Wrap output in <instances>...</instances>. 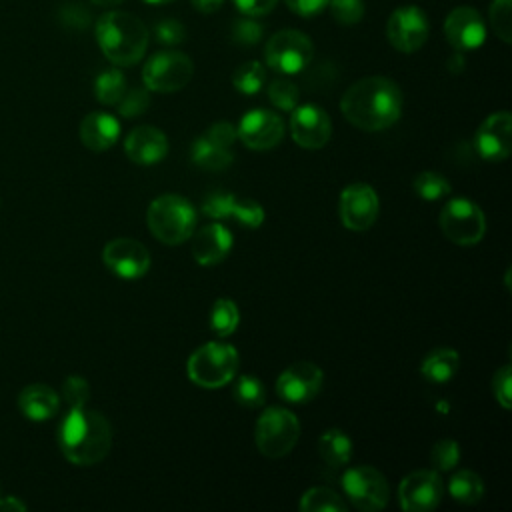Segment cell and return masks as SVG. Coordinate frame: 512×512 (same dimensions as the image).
Returning <instances> with one entry per match:
<instances>
[{
	"label": "cell",
	"instance_id": "obj_40",
	"mask_svg": "<svg viewBox=\"0 0 512 512\" xmlns=\"http://www.w3.org/2000/svg\"><path fill=\"white\" fill-rule=\"evenodd\" d=\"M332 18L342 26H354L364 18V0H328Z\"/></svg>",
	"mask_w": 512,
	"mask_h": 512
},
{
	"label": "cell",
	"instance_id": "obj_32",
	"mask_svg": "<svg viewBox=\"0 0 512 512\" xmlns=\"http://www.w3.org/2000/svg\"><path fill=\"white\" fill-rule=\"evenodd\" d=\"M234 400L246 408H258L266 402V388L260 378L242 374L234 382Z\"/></svg>",
	"mask_w": 512,
	"mask_h": 512
},
{
	"label": "cell",
	"instance_id": "obj_11",
	"mask_svg": "<svg viewBox=\"0 0 512 512\" xmlns=\"http://www.w3.org/2000/svg\"><path fill=\"white\" fill-rule=\"evenodd\" d=\"M430 34L428 18L420 6L406 4L396 8L386 24V36L388 42L404 54L418 52Z\"/></svg>",
	"mask_w": 512,
	"mask_h": 512
},
{
	"label": "cell",
	"instance_id": "obj_54",
	"mask_svg": "<svg viewBox=\"0 0 512 512\" xmlns=\"http://www.w3.org/2000/svg\"><path fill=\"white\" fill-rule=\"evenodd\" d=\"M0 496H2V494H0Z\"/></svg>",
	"mask_w": 512,
	"mask_h": 512
},
{
	"label": "cell",
	"instance_id": "obj_13",
	"mask_svg": "<svg viewBox=\"0 0 512 512\" xmlns=\"http://www.w3.org/2000/svg\"><path fill=\"white\" fill-rule=\"evenodd\" d=\"M380 212V200L370 184L356 182L342 190L338 200V214L344 228L352 232L368 230Z\"/></svg>",
	"mask_w": 512,
	"mask_h": 512
},
{
	"label": "cell",
	"instance_id": "obj_45",
	"mask_svg": "<svg viewBox=\"0 0 512 512\" xmlns=\"http://www.w3.org/2000/svg\"><path fill=\"white\" fill-rule=\"evenodd\" d=\"M204 136H206L208 140H212L214 144L224 146V148H230V146L234 144V140L238 138V136H236V126H232L230 122H216V124H212V126L204 132Z\"/></svg>",
	"mask_w": 512,
	"mask_h": 512
},
{
	"label": "cell",
	"instance_id": "obj_8",
	"mask_svg": "<svg viewBox=\"0 0 512 512\" xmlns=\"http://www.w3.org/2000/svg\"><path fill=\"white\" fill-rule=\"evenodd\" d=\"M194 76V62L180 50H160L152 54L142 68L144 86L150 92L182 90Z\"/></svg>",
	"mask_w": 512,
	"mask_h": 512
},
{
	"label": "cell",
	"instance_id": "obj_22",
	"mask_svg": "<svg viewBox=\"0 0 512 512\" xmlns=\"http://www.w3.org/2000/svg\"><path fill=\"white\" fill-rule=\"evenodd\" d=\"M78 134L88 150L104 152L116 144L120 136V124L108 112H90L82 118Z\"/></svg>",
	"mask_w": 512,
	"mask_h": 512
},
{
	"label": "cell",
	"instance_id": "obj_48",
	"mask_svg": "<svg viewBox=\"0 0 512 512\" xmlns=\"http://www.w3.org/2000/svg\"><path fill=\"white\" fill-rule=\"evenodd\" d=\"M62 22L72 26V28H78V30H84L88 24H90V12L80 6V4H72V6H66L62 10Z\"/></svg>",
	"mask_w": 512,
	"mask_h": 512
},
{
	"label": "cell",
	"instance_id": "obj_50",
	"mask_svg": "<svg viewBox=\"0 0 512 512\" xmlns=\"http://www.w3.org/2000/svg\"><path fill=\"white\" fill-rule=\"evenodd\" d=\"M190 2H192V6H194L198 12H202V14H214V12L222 6L224 0H190Z\"/></svg>",
	"mask_w": 512,
	"mask_h": 512
},
{
	"label": "cell",
	"instance_id": "obj_43",
	"mask_svg": "<svg viewBox=\"0 0 512 512\" xmlns=\"http://www.w3.org/2000/svg\"><path fill=\"white\" fill-rule=\"evenodd\" d=\"M154 38L164 46H178L186 40V28L180 20L164 18L154 26Z\"/></svg>",
	"mask_w": 512,
	"mask_h": 512
},
{
	"label": "cell",
	"instance_id": "obj_19",
	"mask_svg": "<svg viewBox=\"0 0 512 512\" xmlns=\"http://www.w3.org/2000/svg\"><path fill=\"white\" fill-rule=\"evenodd\" d=\"M512 116L508 110L490 114L474 134L476 152L488 162H502L510 154Z\"/></svg>",
	"mask_w": 512,
	"mask_h": 512
},
{
	"label": "cell",
	"instance_id": "obj_20",
	"mask_svg": "<svg viewBox=\"0 0 512 512\" xmlns=\"http://www.w3.org/2000/svg\"><path fill=\"white\" fill-rule=\"evenodd\" d=\"M124 152L134 164H158L168 154V138L154 126H136L124 140Z\"/></svg>",
	"mask_w": 512,
	"mask_h": 512
},
{
	"label": "cell",
	"instance_id": "obj_36",
	"mask_svg": "<svg viewBox=\"0 0 512 512\" xmlns=\"http://www.w3.org/2000/svg\"><path fill=\"white\" fill-rule=\"evenodd\" d=\"M430 462L436 472H448L460 462V446L450 438L438 440L430 450Z\"/></svg>",
	"mask_w": 512,
	"mask_h": 512
},
{
	"label": "cell",
	"instance_id": "obj_38",
	"mask_svg": "<svg viewBox=\"0 0 512 512\" xmlns=\"http://www.w3.org/2000/svg\"><path fill=\"white\" fill-rule=\"evenodd\" d=\"M230 218L246 228H260L264 222V208L252 198H234Z\"/></svg>",
	"mask_w": 512,
	"mask_h": 512
},
{
	"label": "cell",
	"instance_id": "obj_14",
	"mask_svg": "<svg viewBox=\"0 0 512 512\" xmlns=\"http://www.w3.org/2000/svg\"><path fill=\"white\" fill-rule=\"evenodd\" d=\"M284 132V120L266 108L248 110L236 126V136L250 150H270L278 146L284 138Z\"/></svg>",
	"mask_w": 512,
	"mask_h": 512
},
{
	"label": "cell",
	"instance_id": "obj_10",
	"mask_svg": "<svg viewBox=\"0 0 512 512\" xmlns=\"http://www.w3.org/2000/svg\"><path fill=\"white\" fill-rule=\"evenodd\" d=\"M342 488L348 502L362 512L382 510L390 498L384 474L372 466L348 468L342 476Z\"/></svg>",
	"mask_w": 512,
	"mask_h": 512
},
{
	"label": "cell",
	"instance_id": "obj_7",
	"mask_svg": "<svg viewBox=\"0 0 512 512\" xmlns=\"http://www.w3.org/2000/svg\"><path fill=\"white\" fill-rule=\"evenodd\" d=\"M314 58L312 40L300 30H280L268 38L264 60L278 74H300Z\"/></svg>",
	"mask_w": 512,
	"mask_h": 512
},
{
	"label": "cell",
	"instance_id": "obj_17",
	"mask_svg": "<svg viewBox=\"0 0 512 512\" xmlns=\"http://www.w3.org/2000/svg\"><path fill=\"white\" fill-rule=\"evenodd\" d=\"M290 134L298 146L318 150L332 136L330 116L316 104H300L290 112Z\"/></svg>",
	"mask_w": 512,
	"mask_h": 512
},
{
	"label": "cell",
	"instance_id": "obj_25",
	"mask_svg": "<svg viewBox=\"0 0 512 512\" xmlns=\"http://www.w3.org/2000/svg\"><path fill=\"white\" fill-rule=\"evenodd\" d=\"M318 452L328 466H346L352 458V440L340 428H330L318 438Z\"/></svg>",
	"mask_w": 512,
	"mask_h": 512
},
{
	"label": "cell",
	"instance_id": "obj_24",
	"mask_svg": "<svg viewBox=\"0 0 512 512\" xmlns=\"http://www.w3.org/2000/svg\"><path fill=\"white\" fill-rule=\"evenodd\" d=\"M458 368L460 356L454 348H436L422 360L420 372L428 382L444 384L456 376Z\"/></svg>",
	"mask_w": 512,
	"mask_h": 512
},
{
	"label": "cell",
	"instance_id": "obj_33",
	"mask_svg": "<svg viewBox=\"0 0 512 512\" xmlns=\"http://www.w3.org/2000/svg\"><path fill=\"white\" fill-rule=\"evenodd\" d=\"M414 192L424 200H440L450 194V182L440 172H420L412 182Z\"/></svg>",
	"mask_w": 512,
	"mask_h": 512
},
{
	"label": "cell",
	"instance_id": "obj_41",
	"mask_svg": "<svg viewBox=\"0 0 512 512\" xmlns=\"http://www.w3.org/2000/svg\"><path fill=\"white\" fill-rule=\"evenodd\" d=\"M234 194L224 192V190H216L204 196L202 200V214L214 218V220H222V218H230V210H232V202H234Z\"/></svg>",
	"mask_w": 512,
	"mask_h": 512
},
{
	"label": "cell",
	"instance_id": "obj_9",
	"mask_svg": "<svg viewBox=\"0 0 512 512\" xmlns=\"http://www.w3.org/2000/svg\"><path fill=\"white\" fill-rule=\"evenodd\" d=\"M442 234L458 246H474L484 238L486 218L478 204L468 198H452L440 212Z\"/></svg>",
	"mask_w": 512,
	"mask_h": 512
},
{
	"label": "cell",
	"instance_id": "obj_34",
	"mask_svg": "<svg viewBox=\"0 0 512 512\" xmlns=\"http://www.w3.org/2000/svg\"><path fill=\"white\" fill-rule=\"evenodd\" d=\"M266 94H268V100L272 102V106H276L278 110H284V112H292L300 100L298 86L286 78L272 80L266 88Z\"/></svg>",
	"mask_w": 512,
	"mask_h": 512
},
{
	"label": "cell",
	"instance_id": "obj_5",
	"mask_svg": "<svg viewBox=\"0 0 512 512\" xmlns=\"http://www.w3.org/2000/svg\"><path fill=\"white\" fill-rule=\"evenodd\" d=\"M240 358L232 344L228 342H206L196 348L188 362L186 374L200 388H220L230 384L238 374Z\"/></svg>",
	"mask_w": 512,
	"mask_h": 512
},
{
	"label": "cell",
	"instance_id": "obj_39",
	"mask_svg": "<svg viewBox=\"0 0 512 512\" xmlns=\"http://www.w3.org/2000/svg\"><path fill=\"white\" fill-rule=\"evenodd\" d=\"M150 90L144 86H134V88H126L124 96L120 98V102L116 104L118 106V112L124 116V118H136L140 114H144L150 106Z\"/></svg>",
	"mask_w": 512,
	"mask_h": 512
},
{
	"label": "cell",
	"instance_id": "obj_15",
	"mask_svg": "<svg viewBox=\"0 0 512 512\" xmlns=\"http://www.w3.org/2000/svg\"><path fill=\"white\" fill-rule=\"evenodd\" d=\"M102 262L112 274L136 280L150 270V252L134 238H114L104 246Z\"/></svg>",
	"mask_w": 512,
	"mask_h": 512
},
{
	"label": "cell",
	"instance_id": "obj_35",
	"mask_svg": "<svg viewBox=\"0 0 512 512\" xmlns=\"http://www.w3.org/2000/svg\"><path fill=\"white\" fill-rule=\"evenodd\" d=\"M488 18L494 34L510 44L512 40V0H492L488 8Z\"/></svg>",
	"mask_w": 512,
	"mask_h": 512
},
{
	"label": "cell",
	"instance_id": "obj_27",
	"mask_svg": "<svg viewBox=\"0 0 512 512\" xmlns=\"http://www.w3.org/2000/svg\"><path fill=\"white\" fill-rule=\"evenodd\" d=\"M448 492L460 504H476L484 496V482L472 470H458L448 480Z\"/></svg>",
	"mask_w": 512,
	"mask_h": 512
},
{
	"label": "cell",
	"instance_id": "obj_46",
	"mask_svg": "<svg viewBox=\"0 0 512 512\" xmlns=\"http://www.w3.org/2000/svg\"><path fill=\"white\" fill-rule=\"evenodd\" d=\"M278 0H234V6L250 18H258L264 16L268 12H272L276 8Z\"/></svg>",
	"mask_w": 512,
	"mask_h": 512
},
{
	"label": "cell",
	"instance_id": "obj_16",
	"mask_svg": "<svg viewBox=\"0 0 512 512\" xmlns=\"http://www.w3.org/2000/svg\"><path fill=\"white\" fill-rule=\"evenodd\" d=\"M324 374L312 362H294L276 380V394L290 404H306L322 390Z\"/></svg>",
	"mask_w": 512,
	"mask_h": 512
},
{
	"label": "cell",
	"instance_id": "obj_28",
	"mask_svg": "<svg viewBox=\"0 0 512 512\" xmlns=\"http://www.w3.org/2000/svg\"><path fill=\"white\" fill-rule=\"evenodd\" d=\"M298 508L302 512H346L348 504L330 488L314 486L300 496Z\"/></svg>",
	"mask_w": 512,
	"mask_h": 512
},
{
	"label": "cell",
	"instance_id": "obj_12",
	"mask_svg": "<svg viewBox=\"0 0 512 512\" xmlns=\"http://www.w3.org/2000/svg\"><path fill=\"white\" fill-rule=\"evenodd\" d=\"M442 496L444 480L434 468L414 470L398 486V502L406 512H430L440 504Z\"/></svg>",
	"mask_w": 512,
	"mask_h": 512
},
{
	"label": "cell",
	"instance_id": "obj_2",
	"mask_svg": "<svg viewBox=\"0 0 512 512\" xmlns=\"http://www.w3.org/2000/svg\"><path fill=\"white\" fill-rule=\"evenodd\" d=\"M58 446L64 458L76 466L102 462L112 448V426L104 414L86 406L68 408L58 426Z\"/></svg>",
	"mask_w": 512,
	"mask_h": 512
},
{
	"label": "cell",
	"instance_id": "obj_18",
	"mask_svg": "<svg viewBox=\"0 0 512 512\" xmlns=\"http://www.w3.org/2000/svg\"><path fill=\"white\" fill-rule=\"evenodd\" d=\"M444 36L458 52L476 50L486 40V24L472 6H456L444 20Z\"/></svg>",
	"mask_w": 512,
	"mask_h": 512
},
{
	"label": "cell",
	"instance_id": "obj_31",
	"mask_svg": "<svg viewBox=\"0 0 512 512\" xmlns=\"http://www.w3.org/2000/svg\"><path fill=\"white\" fill-rule=\"evenodd\" d=\"M232 84L238 92H242L246 96L258 94L262 90V86L266 84V68L256 60H248L234 70Z\"/></svg>",
	"mask_w": 512,
	"mask_h": 512
},
{
	"label": "cell",
	"instance_id": "obj_49",
	"mask_svg": "<svg viewBox=\"0 0 512 512\" xmlns=\"http://www.w3.org/2000/svg\"><path fill=\"white\" fill-rule=\"evenodd\" d=\"M0 510L2 512H22L26 510V504L18 496H0Z\"/></svg>",
	"mask_w": 512,
	"mask_h": 512
},
{
	"label": "cell",
	"instance_id": "obj_6",
	"mask_svg": "<svg viewBox=\"0 0 512 512\" xmlns=\"http://www.w3.org/2000/svg\"><path fill=\"white\" fill-rule=\"evenodd\" d=\"M300 438V422L286 408H266L254 428V440L260 454L266 458H282L296 446Z\"/></svg>",
	"mask_w": 512,
	"mask_h": 512
},
{
	"label": "cell",
	"instance_id": "obj_1",
	"mask_svg": "<svg viewBox=\"0 0 512 512\" xmlns=\"http://www.w3.org/2000/svg\"><path fill=\"white\" fill-rule=\"evenodd\" d=\"M344 118L364 132L390 128L402 114V90L386 76L356 80L340 98Z\"/></svg>",
	"mask_w": 512,
	"mask_h": 512
},
{
	"label": "cell",
	"instance_id": "obj_26",
	"mask_svg": "<svg viewBox=\"0 0 512 512\" xmlns=\"http://www.w3.org/2000/svg\"><path fill=\"white\" fill-rule=\"evenodd\" d=\"M190 158H192V162L196 166H200L204 170H212V172L228 168L232 164V160H234L230 148L214 144L204 134L194 140V144L190 148Z\"/></svg>",
	"mask_w": 512,
	"mask_h": 512
},
{
	"label": "cell",
	"instance_id": "obj_30",
	"mask_svg": "<svg viewBox=\"0 0 512 512\" xmlns=\"http://www.w3.org/2000/svg\"><path fill=\"white\" fill-rule=\"evenodd\" d=\"M238 322H240V312H238V306L230 298H218L212 304L210 330L216 336H220V338L230 336L238 328Z\"/></svg>",
	"mask_w": 512,
	"mask_h": 512
},
{
	"label": "cell",
	"instance_id": "obj_4",
	"mask_svg": "<svg viewBox=\"0 0 512 512\" xmlns=\"http://www.w3.org/2000/svg\"><path fill=\"white\" fill-rule=\"evenodd\" d=\"M146 222L156 240L176 246L186 242L196 230V210L178 194H162L150 202Z\"/></svg>",
	"mask_w": 512,
	"mask_h": 512
},
{
	"label": "cell",
	"instance_id": "obj_23",
	"mask_svg": "<svg viewBox=\"0 0 512 512\" xmlns=\"http://www.w3.org/2000/svg\"><path fill=\"white\" fill-rule=\"evenodd\" d=\"M60 408V396L48 384H28L18 394V410L32 422H44L56 416Z\"/></svg>",
	"mask_w": 512,
	"mask_h": 512
},
{
	"label": "cell",
	"instance_id": "obj_47",
	"mask_svg": "<svg viewBox=\"0 0 512 512\" xmlns=\"http://www.w3.org/2000/svg\"><path fill=\"white\" fill-rule=\"evenodd\" d=\"M284 2L294 14L304 16V18H312V16L320 14L322 10H326V6H328V0H284Z\"/></svg>",
	"mask_w": 512,
	"mask_h": 512
},
{
	"label": "cell",
	"instance_id": "obj_51",
	"mask_svg": "<svg viewBox=\"0 0 512 512\" xmlns=\"http://www.w3.org/2000/svg\"><path fill=\"white\" fill-rule=\"evenodd\" d=\"M446 66H448V70L452 72V74H458V72H462L464 70V66H466V60H464V56H462V52H454L450 58H448V62H446Z\"/></svg>",
	"mask_w": 512,
	"mask_h": 512
},
{
	"label": "cell",
	"instance_id": "obj_29",
	"mask_svg": "<svg viewBox=\"0 0 512 512\" xmlns=\"http://www.w3.org/2000/svg\"><path fill=\"white\" fill-rule=\"evenodd\" d=\"M126 92V78L118 68L102 70L94 80L96 100L104 106H116Z\"/></svg>",
	"mask_w": 512,
	"mask_h": 512
},
{
	"label": "cell",
	"instance_id": "obj_21",
	"mask_svg": "<svg viewBox=\"0 0 512 512\" xmlns=\"http://www.w3.org/2000/svg\"><path fill=\"white\" fill-rule=\"evenodd\" d=\"M192 256L202 266L222 262L232 250V232L218 222L206 224L192 232Z\"/></svg>",
	"mask_w": 512,
	"mask_h": 512
},
{
	"label": "cell",
	"instance_id": "obj_37",
	"mask_svg": "<svg viewBox=\"0 0 512 512\" xmlns=\"http://www.w3.org/2000/svg\"><path fill=\"white\" fill-rule=\"evenodd\" d=\"M264 36V26L246 16V18H236L230 26V38L238 46H256Z\"/></svg>",
	"mask_w": 512,
	"mask_h": 512
},
{
	"label": "cell",
	"instance_id": "obj_52",
	"mask_svg": "<svg viewBox=\"0 0 512 512\" xmlns=\"http://www.w3.org/2000/svg\"><path fill=\"white\" fill-rule=\"evenodd\" d=\"M90 2L96 4V6H100V8H114V6L122 4L124 0H90Z\"/></svg>",
	"mask_w": 512,
	"mask_h": 512
},
{
	"label": "cell",
	"instance_id": "obj_3",
	"mask_svg": "<svg viewBox=\"0 0 512 512\" xmlns=\"http://www.w3.org/2000/svg\"><path fill=\"white\" fill-rule=\"evenodd\" d=\"M96 42L116 66H134L148 48V28L132 12L108 10L96 22Z\"/></svg>",
	"mask_w": 512,
	"mask_h": 512
},
{
	"label": "cell",
	"instance_id": "obj_42",
	"mask_svg": "<svg viewBox=\"0 0 512 512\" xmlns=\"http://www.w3.org/2000/svg\"><path fill=\"white\" fill-rule=\"evenodd\" d=\"M90 398V384L82 376H68L62 384V400L68 404V408L86 406Z\"/></svg>",
	"mask_w": 512,
	"mask_h": 512
},
{
	"label": "cell",
	"instance_id": "obj_44",
	"mask_svg": "<svg viewBox=\"0 0 512 512\" xmlns=\"http://www.w3.org/2000/svg\"><path fill=\"white\" fill-rule=\"evenodd\" d=\"M510 388H512V368H510V364H504L502 368L496 370V374L492 378V392H494L496 402L506 410L512 406Z\"/></svg>",
	"mask_w": 512,
	"mask_h": 512
},
{
	"label": "cell",
	"instance_id": "obj_53",
	"mask_svg": "<svg viewBox=\"0 0 512 512\" xmlns=\"http://www.w3.org/2000/svg\"><path fill=\"white\" fill-rule=\"evenodd\" d=\"M148 4H168V2H174V0H144Z\"/></svg>",
	"mask_w": 512,
	"mask_h": 512
}]
</instances>
